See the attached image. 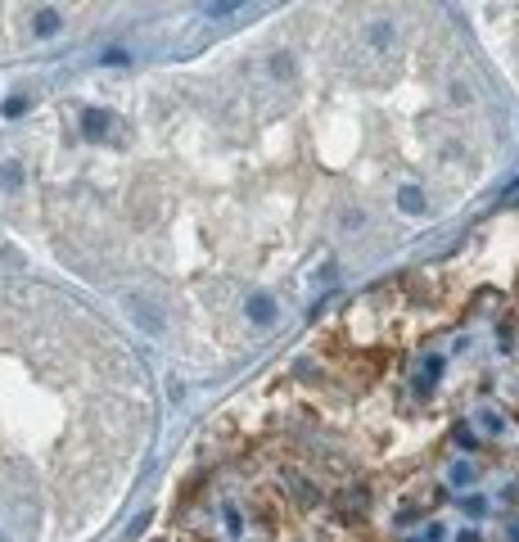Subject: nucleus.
Returning a JSON list of instances; mask_svg holds the SVG:
<instances>
[{"label": "nucleus", "instance_id": "obj_7", "mask_svg": "<svg viewBox=\"0 0 519 542\" xmlns=\"http://www.w3.org/2000/svg\"><path fill=\"white\" fill-rule=\"evenodd\" d=\"M0 113H5V118L14 122L18 113H27V100H23V95H14V100H5V104H0Z\"/></svg>", "mask_w": 519, "mask_h": 542}, {"label": "nucleus", "instance_id": "obj_9", "mask_svg": "<svg viewBox=\"0 0 519 542\" xmlns=\"http://www.w3.org/2000/svg\"><path fill=\"white\" fill-rule=\"evenodd\" d=\"M438 375H443V357H429V361H425V389L434 384Z\"/></svg>", "mask_w": 519, "mask_h": 542}, {"label": "nucleus", "instance_id": "obj_11", "mask_svg": "<svg viewBox=\"0 0 519 542\" xmlns=\"http://www.w3.org/2000/svg\"><path fill=\"white\" fill-rule=\"evenodd\" d=\"M456 443H460V448H474V439H469L465 425H456Z\"/></svg>", "mask_w": 519, "mask_h": 542}, {"label": "nucleus", "instance_id": "obj_12", "mask_svg": "<svg viewBox=\"0 0 519 542\" xmlns=\"http://www.w3.org/2000/svg\"><path fill=\"white\" fill-rule=\"evenodd\" d=\"M460 542H479V534H460Z\"/></svg>", "mask_w": 519, "mask_h": 542}, {"label": "nucleus", "instance_id": "obj_1", "mask_svg": "<svg viewBox=\"0 0 519 542\" xmlns=\"http://www.w3.org/2000/svg\"><path fill=\"white\" fill-rule=\"evenodd\" d=\"M109 122H113V118H109V113H104V109H86V113H82V131H86V136H91V140H100Z\"/></svg>", "mask_w": 519, "mask_h": 542}, {"label": "nucleus", "instance_id": "obj_2", "mask_svg": "<svg viewBox=\"0 0 519 542\" xmlns=\"http://www.w3.org/2000/svg\"><path fill=\"white\" fill-rule=\"evenodd\" d=\"M398 208L402 213H425V195H420L416 186H402L398 190Z\"/></svg>", "mask_w": 519, "mask_h": 542}, {"label": "nucleus", "instance_id": "obj_5", "mask_svg": "<svg viewBox=\"0 0 519 542\" xmlns=\"http://www.w3.org/2000/svg\"><path fill=\"white\" fill-rule=\"evenodd\" d=\"M294 502H298V506H312V502H316V488H312L307 479H294Z\"/></svg>", "mask_w": 519, "mask_h": 542}, {"label": "nucleus", "instance_id": "obj_6", "mask_svg": "<svg viewBox=\"0 0 519 542\" xmlns=\"http://www.w3.org/2000/svg\"><path fill=\"white\" fill-rule=\"evenodd\" d=\"M469 479H474V465H469V461H456V465H451V483H456V488H465Z\"/></svg>", "mask_w": 519, "mask_h": 542}, {"label": "nucleus", "instance_id": "obj_4", "mask_svg": "<svg viewBox=\"0 0 519 542\" xmlns=\"http://www.w3.org/2000/svg\"><path fill=\"white\" fill-rule=\"evenodd\" d=\"M248 317H253V321H271L276 317L271 299H266V294H253V299H248Z\"/></svg>", "mask_w": 519, "mask_h": 542}, {"label": "nucleus", "instance_id": "obj_10", "mask_svg": "<svg viewBox=\"0 0 519 542\" xmlns=\"http://www.w3.org/2000/svg\"><path fill=\"white\" fill-rule=\"evenodd\" d=\"M0 181H5V186H18V181H23V167H18V163H9L5 172H0Z\"/></svg>", "mask_w": 519, "mask_h": 542}, {"label": "nucleus", "instance_id": "obj_3", "mask_svg": "<svg viewBox=\"0 0 519 542\" xmlns=\"http://www.w3.org/2000/svg\"><path fill=\"white\" fill-rule=\"evenodd\" d=\"M59 32V9H36V36H54Z\"/></svg>", "mask_w": 519, "mask_h": 542}, {"label": "nucleus", "instance_id": "obj_8", "mask_svg": "<svg viewBox=\"0 0 519 542\" xmlns=\"http://www.w3.org/2000/svg\"><path fill=\"white\" fill-rule=\"evenodd\" d=\"M100 63H109V68H118V63H127V50H118V45H109V50L100 54Z\"/></svg>", "mask_w": 519, "mask_h": 542}]
</instances>
